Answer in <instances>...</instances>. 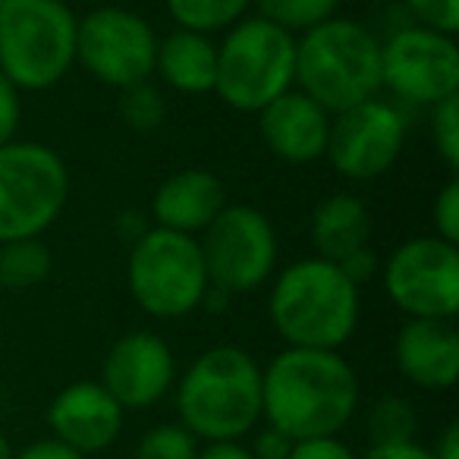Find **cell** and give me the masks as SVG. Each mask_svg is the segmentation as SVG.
<instances>
[{
	"label": "cell",
	"mask_w": 459,
	"mask_h": 459,
	"mask_svg": "<svg viewBox=\"0 0 459 459\" xmlns=\"http://www.w3.org/2000/svg\"><path fill=\"white\" fill-rule=\"evenodd\" d=\"M359 400V375L340 350L287 346L262 368V421L290 440L337 437Z\"/></svg>",
	"instance_id": "6da1fadb"
},
{
	"label": "cell",
	"mask_w": 459,
	"mask_h": 459,
	"mask_svg": "<svg viewBox=\"0 0 459 459\" xmlns=\"http://www.w3.org/2000/svg\"><path fill=\"white\" fill-rule=\"evenodd\" d=\"M173 403L195 440H243L262 425V365L243 346H211L177 375Z\"/></svg>",
	"instance_id": "7a4b0ae2"
},
{
	"label": "cell",
	"mask_w": 459,
	"mask_h": 459,
	"mask_svg": "<svg viewBox=\"0 0 459 459\" xmlns=\"http://www.w3.org/2000/svg\"><path fill=\"white\" fill-rule=\"evenodd\" d=\"M362 318L359 287L318 255L277 268L268 290V321L293 350H340Z\"/></svg>",
	"instance_id": "3957f363"
},
{
	"label": "cell",
	"mask_w": 459,
	"mask_h": 459,
	"mask_svg": "<svg viewBox=\"0 0 459 459\" xmlns=\"http://www.w3.org/2000/svg\"><path fill=\"white\" fill-rule=\"evenodd\" d=\"M296 89L327 114L381 98V39L350 16L308 29L296 39Z\"/></svg>",
	"instance_id": "277c9868"
},
{
	"label": "cell",
	"mask_w": 459,
	"mask_h": 459,
	"mask_svg": "<svg viewBox=\"0 0 459 459\" xmlns=\"http://www.w3.org/2000/svg\"><path fill=\"white\" fill-rule=\"evenodd\" d=\"M79 16L66 0H7L0 7V73L20 91H48L76 66Z\"/></svg>",
	"instance_id": "5b68a950"
},
{
	"label": "cell",
	"mask_w": 459,
	"mask_h": 459,
	"mask_svg": "<svg viewBox=\"0 0 459 459\" xmlns=\"http://www.w3.org/2000/svg\"><path fill=\"white\" fill-rule=\"evenodd\" d=\"M296 89V35L249 13L217 41L214 95L239 114H258Z\"/></svg>",
	"instance_id": "8992f818"
},
{
	"label": "cell",
	"mask_w": 459,
	"mask_h": 459,
	"mask_svg": "<svg viewBox=\"0 0 459 459\" xmlns=\"http://www.w3.org/2000/svg\"><path fill=\"white\" fill-rule=\"evenodd\" d=\"M126 283L135 306L154 321H179L198 312L211 287L198 239L160 227L129 246Z\"/></svg>",
	"instance_id": "52a82bcc"
},
{
	"label": "cell",
	"mask_w": 459,
	"mask_h": 459,
	"mask_svg": "<svg viewBox=\"0 0 459 459\" xmlns=\"http://www.w3.org/2000/svg\"><path fill=\"white\" fill-rule=\"evenodd\" d=\"M70 202L66 160L45 142L0 145V243L45 237Z\"/></svg>",
	"instance_id": "ba28073f"
},
{
	"label": "cell",
	"mask_w": 459,
	"mask_h": 459,
	"mask_svg": "<svg viewBox=\"0 0 459 459\" xmlns=\"http://www.w3.org/2000/svg\"><path fill=\"white\" fill-rule=\"evenodd\" d=\"M198 249L204 258L208 283L230 296H243L271 283L281 264L277 227L255 204H223V211L208 223Z\"/></svg>",
	"instance_id": "9c48e42d"
},
{
	"label": "cell",
	"mask_w": 459,
	"mask_h": 459,
	"mask_svg": "<svg viewBox=\"0 0 459 459\" xmlns=\"http://www.w3.org/2000/svg\"><path fill=\"white\" fill-rule=\"evenodd\" d=\"M384 293L406 318L453 321L459 312V246L434 237L403 239L381 268Z\"/></svg>",
	"instance_id": "30bf717a"
},
{
	"label": "cell",
	"mask_w": 459,
	"mask_h": 459,
	"mask_svg": "<svg viewBox=\"0 0 459 459\" xmlns=\"http://www.w3.org/2000/svg\"><path fill=\"white\" fill-rule=\"evenodd\" d=\"M158 32L126 7H98L79 20L76 64L108 89H129L154 76Z\"/></svg>",
	"instance_id": "8fae6325"
},
{
	"label": "cell",
	"mask_w": 459,
	"mask_h": 459,
	"mask_svg": "<svg viewBox=\"0 0 459 459\" xmlns=\"http://www.w3.org/2000/svg\"><path fill=\"white\" fill-rule=\"evenodd\" d=\"M381 85L412 108H434L459 95L456 35L434 32L419 22L396 29L381 41Z\"/></svg>",
	"instance_id": "7c38bea8"
},
{
	"label": "cell",
	"mask_w": 459,
	"mask_h": 459,
	"mask_svg": "<svg viewBox=\"0 0 459 459\" xmlns=\"http://www.w3.org/2000/svg\"><path fill=\"white\" fill-rule=\"evenodd\" d=\"M406 135L409 123L403 110L384 98H371L333 114L325 158L333 173L350 183H375L400 160Z\"/></svg>",
	"instance_id": "4fadbf2b"
},
{
	"label": "cell",
	"mask_w": 459,
	"mask_h": 459,
	"mask_svg": "<svg viewBox=\"0 0 459 459\" xmlns=\"http://www.w3.org/2000/svg\"><path fill=\"white\" fill-rule=\"evenodd\" d=\"M101 384L123 409H152L173 394L177 356L154 331H129L108 350L101 362Z\"/></svg>",
	"instance_id": "5bb4252c"
},
{
	"label": "cell",
	"mask_w": 459,
	"mask_h": 459,
	"mask_svg": "<svg viewBox=\"0 0 459 459\" xmlns=\"http://www.w3.org/2000/svg\"><path fill=\"white\" fill-rule=\"evenodd\" d=\"M45 419L54 440L82 456H95L117 444L126 409L104 390L101 381H76L54 396Z\"/></svg>",
	"instance_id": "9a60e30c"
},
{
	"label": "cell",
	"mask_w": 459,
	"mask_h": 459,
	"mask_svg": "<svg viewBox=\"0 0 459 459\" xmlns=\"http://www.w3.org/2000/svg\"><path fill=\"white\" fill-rule=\"evenodd\" d=\"M258 135L264 148L283 164H315L325 158L331 120L318 101L299 89H290L287 95L274 98L268 108L258 110Z\"/></svg>",
	"instance_id": "2e32d148"
},
{
	"label": "cell",
	"mask_w": 459,
	"mask_h": 459,
	"mask_svg": "<svg viewBox=\"0 0 459 459\" xmlns=\"http://www.w3.org/2000/svg\"><path fill=\"white\" fill-rule=\"evenodd\" d=\"M394 365L412 387L444 394L459 377V331L453 321L406 318L394 337Z\"/></svg>",
	"instance_id": "e0dca14e"
},
{
	"label": "cell",
	"mask_w": 459,
	"mask_h": 459,
	"mask_svg": "<svg viewBox=\"0 0 459 459\" xmlns=\"http://www.w3.org/2000/svg\"><path fill=\"white\" fill-rule=\"evenodd\" d=\"M227 204V189L217 173L204 167H186L164 179L152 198V227L173 230L183 237H202L208 223Z\"/></svg>",
	"instance_id": "ac0fdd59"
},
{
	"label": "cell",
	"mask_w": 459,
	"mask_h": 459,
	"mask_svg": "<svg viewBox=\"0 0 459 459\" xmlns=\"http://www.w3.org/2000/svg\"><path fill=\"white\" fill-rule=\"evenodd\" d=\"M154 76L179 95H208L214 91L217 76V41L202 32L173 29L170 35L158 39Z\"/></svg>",
	"instance_id": "d6986e66"
},
{
	"label": "cell",
	"mask_w": 459,
	"mask_h": 459,
	"mask_svg": "<svg viewBox=\"0 0 459 459\" xmlns=\"http://www.w3.org/2000/svg\"><path fill=\"white\" fill-rule=\"evenodd\" d=\"M308 239L315 255L337 264L350 252L371 246V211L352 192H333L325 195L312 211L308 221Z\"/></svg>",
	"instance_id": "ffe728a7"
},
{
	"label": "cell",
	"mask_w": 459,
	"mask_h": 459,
	"mask_svg": "<svg viewBox=\"0 0 459 459\" xmlns=\"http://www.w3.org/2000/svg\"><path fill=\"white\" fill-rule=\"evenodd\" d=\"M54 271V252L41 237L0 243V290H32Z\"/></svg>",
	"instance_id": "44dd1931"
},
{
	"label": "cell",
	"mask_w": 459,
	"mask_h": 459,
	"mask_svg": "<svg viewBox=\"0 0 459 459\" xmlns=\"http://www.w3.org/2000/svg\"><path fill=\"white\" fill-rule=\"evenodd\" d=\"M164 7L177 29L217 35L249 16L252 0H164Z\"/></svg>",
	"instance_id": "7402d4cb"
},
{
	"label": "cell",
	"mask_w": 459,
	"mask_h": 459,
	"mask_svg": "<svg viewBox=\"0 0 459 459\" xmlns=\"http://www.w3.org/2000/svg\"><path fill=\"white\" fill-rule=\"evenodd\" d=\"M252 7H255V16L299 39L308 29L333 20L340 0H252Z\"/></svg>",
	"instance_id": "603a6c76"
},
{
	"label": "cell",
	"mask_w": 459,
	"mask_h": 459,
	"mask_svg": "<svg viewBox=\"0 0 459 459\" xmlns=\"http://www.w3.org/2000/svg\"><path fill=\"white\" fill-rule=\"evenodd\" d=\"M365 431H368L371 446L406 444V440H415V434H419V412H415V406L406 396H381L368 409Z\"/></svg>",
	"instance_id": "cb8c5ba5"
},
{
	"label": "cell",
	"mask_w": 459,
	"mask_h": 459,
	"mask_svg": "<svg viewBox=\"0 0 459 459\" xmlns=\"http://www.w3.org/2000/svg\"><path fill=\"white\" fill-rule=\"evenodd\" d=\"M117 110H120V120L126 123L133 133L148 135V133H158V129L164 126L167 98H164V91H160L158 85H152V79H148V82L123 89Z\"/></svg>",
	"instance_id": "d4e9b609"
},
{
	"label": "cell",
	"mask_w": 459,
	"mask_h": 459,
	"mask_svg": "<svg viewBox=\"0 0 459 459\" xmlns=\"http://www.w3.org/2000/svg\"><path fill=\"white\" fill-rule=\"evenodd\" d=\"M195 456H198V440L179 421L152 425L139 437L133 453V459H195Z\"/></svg>",
	"instance_id": "484cf974"
},
{
	"label": "cell",
	"mask_w": 459,
	"mask_h": 459,
	"mask_svg": "<svg viewBox=\"0 0 459 459\" xmlns=\"http://www.w3.org/2000/svg\"><path fill=\"white\" fill-rule=\"evenodd\" d=\"M431 142L450 173L459 170V95L431 108Z\"/></svg>",
	"instance_id": "4316f807"
},
{
	"label": "cell",
	"mask_w": 459,
	"mask_h": 459,
	"mask_svg": "<svg viewBox=\"0 0 459 459\" xmlns=\"http://www.w3.org/2000/svg\"><path fill=\"white\" fill-rule=\"evenodd\" d=\"M403 4L419 26L444 35L459 32V0H403Z\"/></svg>",
	"instance_id": "83f0119b"
},
{
	"label": "cell",
	"mask_w": 459,
	"mask_h": 459,
	"mask_svg": "<svg viewBox=\"0 0 459 459\" xmlns=\"http://www.w3.org/2000/svg\"><path fill=\"white\" fill-rule=\"evenodd\" d=\"M431 223H434V237L459 246V183L456 179L444 183V189L434 195Z\"/></svg>",
	"instance_id": "f1b7e54d"
},
{
	"label": "cell",
	"mask_w": 459,
	"mask_h": 459,
	"mask_svg": "<svg viewBox=\"0 0 459 459\" xmlns=\"http://www.w3.org/2000/svg\"><path fill=\"white\" fill-rule=\"evenodd\" d=\"M22 91L0 73V145L16 139L22 123Z\"/></svg>",
	"instance_id": "f546056e"
},
{
	"label": "cell",
	"mask_w": 459,
	"mask_h": 459,
	"mask_svg": "<svg viewBox=\"0 0 459 459\" xmlns=\"http://www.w3.org/2000/svg\"><path fill=\"white\" fill-rule=\"evenodd\" d=\"M290 459H359L346 440L337 437H308V440H296Z\"/></svg>",
	"instance_id": "4dcf8cb0"
},
{
	"label": "cell",
	"mask_w": 459,
	"mask_h": 459,
	"mask_svg": "<svg viewBox=\"0 0 459 459\" xmlns=\"http://www.w3.org/2000/svg\"><path fill=\"white\" fill-rule=\"evenodd\" d=\"M249 453H252V459H290V450H293V444L296 440H290L283 431H277V428H271V425H258L255 431L249 434Z\"/></svg>",
	"instance_id": "1f68e13d"
},
{
	"label": "cell",
	"mask_w": 459,
	"mask_h": 459,
	"mask_svg": "<svg viewBox=\"0 0 459 459\" xmlns=\"http://www.w3.org/2000/svg\"><path fill=\"white\" fill-rule=\"evenodd\" d=\"M337 268L343 271V274L350 277L359 290H362L365 283H371L377 274H381V258H377V252L371 249V246H362V249H356L346 258H340Z\"/></svg>",
	"instance_id": "d6a6232c"
},
{
	"label": "cell",
	"mask_w": 459,
	"mask_h": 459,
	"mask_svg": "<svg viewBox=\"0 0 459 459\" xmlns=\"http://www.w3.org/2000/svg\"><path fill=\"white\" fill-rule=\"evenodd\" d=\"M359 459H434L428 446L419 440H406V444H377L368 446Z\"/></svg>",
	"instance_id": "836d02e7"
},
{
	"label": "cell",
	"mask_w": 459,
	"mask_h": 459,
	"mask_svg": "<svg viewBox=\"0 0 459 459\" xmlns=\"http://www.w3.org/2000/svg\"><path fill=\"white\" fill-rule=\"evenodd\" d=\"M13 459H89V456H82V453L70 450V446H64L60 440L45 437V440H35V444L22 446V450L16 453Z\"/></svg>",
	"instance_id": "e575fe53"
},
{
	"label": "cell",
	"mask_w": 459,
	"mask_h": 459,
	"mask_svg": "<svg viewBox=\"0 0 459 459\" xmlns=\"http://www.w3.org/2000/svg\"><path fill=\"white\" fill-rule=\"evenodd\" d=\"M148 230H152V217L139 214V211H123V214L117 217V237H120L126 246L139 243Z\"/></svg>",
	"instance_id": "d590c367"
},
{
	"label": "cell",
	"mask_w": 459,
	"mask_h": 459,
	"mask_svg": "<svg viewBox=\"0 0 459 459\" xmlns=\"http://www.w3.org/2000/svg\"><path fill=\"white\" fill-rule=\"evenodd\" d=\"M195 459H252V453L243 440H211V444L198 446Z\"/></svg>",
	"instance_id": "8d00e7d4"
},
{
	"label": "cell",
	"mask_w": 459,
	"mask_h": 459,
	"mask_svg": "<svg viewBox=\"0 0 459 459\" xmlns=\"http://www.w3.org/2000/svg\"><path fill=\"white\" fill-rule=\"evenodd\" d=\"M434 459H459V425L450 421V425L440 431V437L434 440V446H428Z\"/></svg>",
	"instance_id": "74e56055"
},
{
	"label": "cell",
	"mask_w": 459,
	"mask_h": 459,
	"mask_svg": "<svg viewBox=\"0 0 459 459\" xmlns=\"http://www.w3.org/2000/svg\"><path fill=\"white\" fill-rule=\"evenodd\" d=\"M16 456V450H13V444L7 440V434L0 431V459H13Z\"/></svg>",
	"instance_id": "f35d334b"
},
{
	"label": "cell",
	"mask_w": 459,
	"mask_h": 459,
	"mask_svg": "<svg viewBox=\"0 0 459 459\" xmlns=\"http://www.w3.org/2000/svg\"><path fill=\"white\" fill-rule=\"evenodd\" d=\"M4 4H7V0H0V7H4Z\"/></svg>",
	"instance_id": "ab89813d"
}]
</instances>
